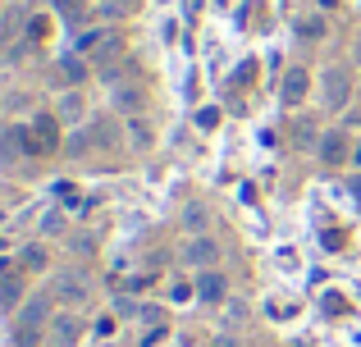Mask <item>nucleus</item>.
Segmentation results:
<instances>
[{
  "instance_id": "obj_1",
  "label": "nucleus",
  "mask_w": 361,
  "mask_h": 347,
  "mask_svg": "<svg viewBox=\"0 0 361 347\" xmlns=\"http://www.w3.org/2000/svg\"><path fill=\"white\" fill-rule=\"evenodd\" d=\"M320 101H325V110L343 115V110L353 106V69H343V64H329V69L320 73Z\"/></svg>"
},
{
  "instance_id": "obj_2",
  "label": "nucleus",
  "mask_w": 361,
  "mask_h": 347,
  "mask_svg": "<svg viewBox=\"0 0 361 347\" xmlns=\"http://www.w3.org/2000/svg\"><path fill=\"white\" fill-rule=\"evenodd\" d=\"M55 297L51 293H37V297H27L23 306H18V339L23 343H32L42 329H51V320H55Z\"/></svg>"
},
{
  "instance_id": "obj_3",
  "label": "nucleus",
  "mask_w": 361,
  "mask_h": 347,
  "mask_svg": "<svg viewBox=\"0 0 361 347\" xmlns=\"http://www.w3.org/2000/svg\"><path fill=\"white\" fill-rule=\"evenodd\" d=\"M110 106L119 110V115H142L147 110V87L142 82H133V78H110Z\"/></svg>"
},
{
  "instance_id": "obj_4",
  "label": "nucleus",
  "mask_w": 361,
  "mask_h": 347,
  "mask_svg": "<svg viewBox=\"0 0 361 347\" xmlns=\"http://www.w3.org/2000/svg\"><path fill=\"white\" fill-rule=\"evenodd\" d=\"M215 260H220V242H215L211 233H188V242H183V265L215 270Z\"/></svg>"
},
{
  "instance_id": "obj_5",
  "label": "nucleus",
  "mask_w": 361,
  "mask_h": 347,
  "mask_svg": "<svg viewBox=\"0 0 361 347\" xmlns=\"http://www.w3.org/2000/svg\"><path fill=\"white\" fill-rule=\"evenodd\" d=\"M46 339H51V347H78V343H82V320H78V311H55Z\"/></svg>"
},
{
  "instance_id": "obj_6",
  "label": "nucleus",
  "mask_w": 361,
  "mask_h": 347,
  "mask_svg": "<svg viewBox=\"0 0 361 347\" xmlns=\"http://www.w3.org/2000/svg\"><path fill=\"white\" fill-rule=\"evenodd\" d=\"M51 297H55L60 306H82V302H87V279L73 275V270H64V275H55Z\"/></svg>"
},
{
  "instance_id": "obj_7",
  "label": "nucleus",
  "mask_w": 361,
  "mask_h": 347,
  "mask_svg": "<svg viewBox=\"0 0 361 347\" xmlns=\"http://www.w3.org/2000/svg\"><path fill=\"white\" fill-rule=\"evenodd\" d=\"M307 92H311V73L302 69V64H298V69H288V73H283V87H279V101H283V110H298L302 101H307Z\"/></svg>"
},
{
  "instance_id": "obj_8",
  "label": "nucleus",
  "mask_w": 361,
  "mask_h": 347,
  "mask_svg": "<svg viewBox=\"0 0 361 347\" xmlns=\"http://www.w3.org/2000/svg\"><path fill=\"white\" fill-rule=\"evenodd\" d=\"M197 297H202V302H224V297H229V279L220 275V270H197Z\"/></svg>"
},
{
  "instance_id": "obj_9",
  "label": "nucleus",
  "mask_w": 361,
  "mask_h": 347,
  "mask_svg": "<svg viewBox=\"0 0 361 347\" xmlns=\"http://www.w3.org/2000/svg\"><path fill=\"white\" fill-rule=\"evenodd\" d=\"M123 133H128V146H133V151H151V146H156V128H151L142 115H133L128 124H123Z\"/></svg>"
},
{
  "instance_id": "obj_10",
  "label": "nucleus",
  "mask_w": 361,
  "mask_h": 347,
  "mask_svg": "<svg viewBox=\"0 0 361 347\" xmlns=\"http://www.w3.org/2000/svg\"><path fill=\"white\" fill-rule=\"evenodd\" d=\"M316 151H320V160H325V165H343V160H353V151H348V137H343V133H325Z\"/></svg>"
},
{
  "instance_id": "obj_11",
  "label": "nucleus",
  "mask_w": 361,
  "mask_h": 347,
  "mask_svg": "<svg viewBox=\"0 0 361 347\" xmlns=\"http://www.w3.org/2000/svg\"><path fill=\"white\" fill-rule=\"evenodd\" d=\"M18 302H23V279L9 270V275L0 279V306H5V311H18Z\"/></svg>"
},
{
  "instance_id": "obj_12",
  "label": "nucleus",
  "mask_w": 361,
  "mask_h": 347,
  "mask_svg": "<svg viewBox=\"0 0 361 347\" xmlns=\"http://www.w3.org/2000/svg\"><path fill=\"white\" fill-rule=\"evenodd\" d=\"M325 32H329L325 14H302L298 18V37H302V42H325Z\"/></svg>"
},
{
  "instance_id": "obj_13",
  "label": "nucleus",
  "mask_w": 361,
  "mask_h": 347,
  "mask_svg": "<svg viewBox=\"0 0 361 347\" xmlns=\"http://www.w3.org/2000/svg\"><path fill=\"white\" fill-rule=\"evenodd\" d=\"M18 265H23V270H46V265H51V256H46L42 242H27V247L18 251Z\"/></svg>"
},
{
  "instance_id": "obj_14",
  "label": "nucleus",
  "mask_w": 361,
  "mask_h": 347,
  "mask_svg": "<svg viewBox=\"0 0 361 347\" xmlns=\"http://www.w3.org/2000/svg\"><path fill=\"white\" fill-rule=\"evenodd\" d=\"M97 46H106V32H101V27H92V32H82L78 42H73V51H78V55H92Z\"/></svg>"
},
{
  "instance_id": "obj_15",
  "label": "nucleus",
  "mask_w": 361,
  "mask_h": 347,
  "mask_svg": "<svg viewBox=\"0 0 361 347\" xmlns=\"http://www.w3.org/2000/svg\"><path fill=\"white\" fill-rule=\"evenodd\" d=\"M60 119H64V124H73V119H82V96H78V92H69V96L60 101Z\"/></svg>"
},
{
  "instance_id": "obj_16",
  "label": "nucleus",
  "mask_w": 361,
  "mask_h": 347,
  "mask_svg": "<svg viewBox=\"0 0 361 347\" xmlns=\"http://www.w3.org/2000/svg\"><path fill=\"white\" fill-rule=\"evenodd\" d=\"M183 229L188 233H206V206H188L183 210Z\"/></svg>"
},
{
  "instance_id": "obj_17",
  "label": "nucleus",
  "mask_w": 361,
  "mask_h": 347,
  "mask_svg": "<svg viewBox=\"0 0 361 347\" xmlns=\"http://www.w3.org/2000/svg\"><path fill=\"white\" fill-rule=\"evenodd\" d=\"M320 137H325V133H316V124H311V119H298V142L302 146H311V151H316Z\"/></svg>"
},
{
  "instance_id": "obj_18",
  "label": "nucleus",
  "mask_w": 361,
  "mask_h": 347,
  "mask_svg": "<svg viewBox=\"0 0 361 347\" xmlns=\"http://www.w3.org/2000/svg\"><path fill=\"white\" fill-rule=\"evenodd\" d=\"M82 73H87V64H82V60H73V55H69V60H60V78L64 82H82Z\"/></svg>"
},
{
  "instance_id": "obj_19",
  "label": "nucleus",
  "mask_w": 361,
  "mask_h": 347,
  "mask_svg": "<svg viewBox=\"0 0 361 347\" xmlns=\"http://www.w3.org/2000/svg\"><path fill=\"white\" fill-rule=\"evenodd\" d=\"M197 128H202V133H215V128H220V110L202 106V110H197Z\"/></svg>"
},
{
  "instance_id": "obj_20",
  "label": "nucleus",
  "mask_w": 361,
  "mask_h": 347,
  "mask_svg": "<svg viewBox=\"0 0 361 347\" xmlns=\"http://www.w3.org/2000/svg\"><path fill=\"white\" fill-rule=\"evenodd\" d=\"M27 37H32V42H42V37H46V18H27Z\"/></svg>"
},
{
  "instance_id": "obj_21",
  "label": "nucleus",
  "mask_w": 361,
  "mask_h": 347,
  "mask_svg": "<svg viewBox=\"0 0 361 347\" xmlns=\"http://www.w3.org/2000/svg\"><path fill=\"white\" fill-rule=\"evenodd\" d=\"M247 320V306L243 302H229V324H243Z\"/></svg>"
},
{
  "instance_id": "obj_22",
  "label": "nucleus",
  "mask_w": 361,
  "mask_h": 347,
  "mask_svg": "<svg viewBox=\"0 0 361 347\" xmlns=\"http://www.w3.org/2000/svg\"><path fill=\"white\" fill-rule=\"evenodd\" d=\"M14 27H18V9H14V14H9V18H0V42H5V37L14 32Z\"/></svg>"
},
{
  "instance_id": "obj_23",
  "label": "nucleus",
  "mask_w": 361,
  "mask_h": 347,
  "mask_svg": "<svg viewBox=\"0 0 361 347\" xmlns=\"http://www.w3.org/2000/svg\"><path fill=\"white\" fill-rule=\"evenodd\" d=\"M110 334H115V315H106V320L97 324V339H110Z\"/></svg>"
},
{
  "instance_id": "obj_24",
  "label": "nucleus",
  "mask_w": 361,
  "mask_h": 347,
  "mask_svg": "<svg viewBox=\"0 0 361 347\" xmlns=\"http://www.w3.org/2000/svg\"><path fill=\"white\" fill-rule=\"evenodd\" d=\"M348 192H353V201H357V206H361V170H357V174H353V178H348Z\"/></svg>"
},
{
  "instance_id": "obj_25",
  "label": "nucleus",
  "mask_w": 361,
  "mask_h": 347,
  "mask_svg": "<svg viewBox=\"0 0 361 347\" xmlns=\"http://www.w3.org/2000/svg\"><path fill=\"white\" fill-rule=\"evenodd\" d=\"M197 293V288H188V284H174V288H169V297H174V302H183V297H192Z\"/></svg>"
},
{
  "instance_id": "obj_26",
  "label": "nucleus",
  "mask_w": 361,
  "mask_h": 347,
  "mask_svg": "<svg viewBox=\"0 0 361 347\" xmlns=\"http://www.w3.org/2000/svg\"><path fill=\"white\" fill-rule=\"evenodd\" d=\"M348 165H353V170H361V142L353 146V160H348Z\"/></svg>"
},
{
  "instance_id": "obj_27",
  "label": "nucleus",
  "mask_w": 361,
  "mask_h": 347,
  "mask_svg": "<svg viewBox=\"0 0 361 347\" xmlns=\"http://www.w3.org/2000/svg\"><path fill=\"white\" fill-rule=\"evenodd\" d=\"M215 347H238V339H224V334H220V339H215Z\"/></svg>"
},
{
  "instance_id": "obj_28",
  "label": "nucleus",
  "mask_w": 361,
  "mask_h": 347,
  "mask_svg": "<svg viewBox=\"0 0 361 347\" xmlns=\"http://www.w3.org/2000/svg\"><path fill=\"white\" fill-rule=\"evenodd\" d=\"M316 5H320V9H338V0H316Z\"/></svg>"
}]
</instances>
